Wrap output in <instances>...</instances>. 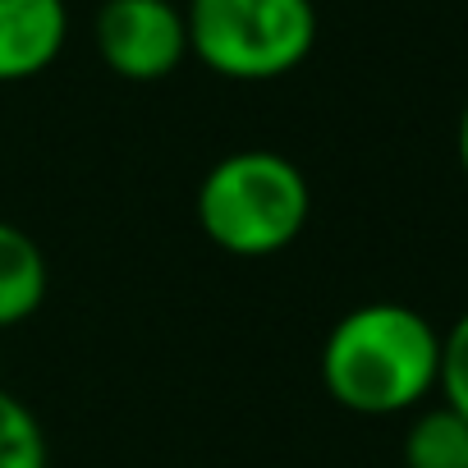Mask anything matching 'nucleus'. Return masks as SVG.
Returning a JSON list of instances; mask_svg holds the SVG:
<instances>
[{"mask_svg": "<svg viewBox=\"0 0 468 468\" xmlns=\"http://www.w3.org/2000/svg\"><path fill=\"white\" fill-rule=\"evenodd\" d=\"M441 372V331L409 303H358L322 340V386L358 418L413 413Z\"/></svg>", "mask_w": 468, "mask_h": 468, "instance_id": "nucleus-1", "label": "nucleus"}, {"mask_svg": "<svg viewBox=\"0 0 468 468\" xmlns=\"http://www.w3.org/2000/svg\"><path fill=\"white\" fill-rule=\"evenodd\" d=\"M197 229L229 258L285 253L313 216L308 175L271 147H239L220 156L193 197Z\"/></svg>", "mask_w": 468, "mask_h": 468, "instance_id": "nucleus-2", "label": "nucleus"}, {"mask_svg": "<svg viewBox=\"0 0 468 468\" xmlns=\"http://www.w3.org/2000/svg\"><path fill=\"white\" fill-rule=\"evenodd\" d=\"M188 56L229 83L294 74L317 47L313 0H188Z\"/></svg>", "mask_w": 468, "mask_h": 468, "instance_id": "nucleus-3", "label": "nucleus"}, {"mask_svg": "<svg viewBox=\"0 0 468 468\" xmlns=\"http://www.w3.org/2000/svg\"><path fill=\"white\" fill-rule=\"evenodd\" d=\"M92 42L101 65L129 83H161L188 60V24L175 0H106Z\"/></svg>", "mask_w": 468, "mask_h": 468, "instance_id": "nucleus-4", "label": "nucleus"}, {"mask_svg": "<svg viewBox=\"0 0 468 468\" xmlns=\"http://www.w3.org/2000/svg\"><path fill=\"white\" fill-rule=\"evenodd\" d=\"M69 37L65 0H0V88L47 74Z\"/></svg>", "mask_w": 468, "mask_h": 468, "instance_id": "nucleus-5", "label": "nucleus"}, {"mask_svg": "<svg viewBox=\"0 0 468 468\" xmlns=\"http://www.w3.org/2000/svg\"><path fill=\"white\" fill-rule=\"evenodd\" d=\"M51 290L47 253L28 229L15 220H0V331L28 322Z\"/></svg>", "mask_w": 468, "mask_h": 468, "instance_id": "nucleus-6", "label": "nucleus"}, {"mask_svg": "<svg viewBox=\"0 0 468 468\" xmlns=\"http://www.w3.org/2000/svg\"><path fill=\"white\" fill-rule=\"evenodd\" d=\"M404 468H468V418L450 404L418 409L404 431Z\"/></svg>", "mask_w": 468, "mask_h": 468, "instance_id": "nucleus-7", "label": "nucleus"}, {"mask_svg": "<svg viewBox=\"0 0 468 468\" xmlns=\"http://www.w3.org/2000/svg\"><path fill=\"white\" fill-rule=\"evenodd\" d=\"M47 431L37 413L0 386V468H47Z\"/></svg>", "mask_w": 468, "mask_h": 468, "instance_id": "nucleus-8", "label": "nucleus"}, {"mask_svg": "<svg viewBox=\"0 0 468 468\" xmlns=\"http://www.w3.org/2000/svg\"><path fill=\"white\" fill-rule=\"evenodd\" d=\"M441 404H450L459 418H468V313L441 331V372H436Z\"/></svg>", "mask_w": 468, "mask_h": 468, "instance_id": "nucleus-9", "label": "nucleus"}, {"mask_svg": "<svg viewBox=\"0 0 468 468\" xmlns=\"http://www.w3.org/2000/svg\"><path fill=\"white\" fill-rule=\"evenodd\" d=\"M454 152H459V165H463V175H468V101H463V111H459V124H454Z\"/></svg>", "mask_w": 468, "mask_h": 468, "instance_id": "nucleus-10", "label": "nucleus"}]
</instances>
